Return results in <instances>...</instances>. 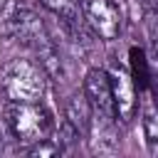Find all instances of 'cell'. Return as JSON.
<instances>
[{
	"instance_id": "obj_1",
	"label": "cell",
	"mask_w": 158,
	"mask_h": 158,
	"mask_svg": "<svg viewBox=\"0 0 158 158\" xmlns=\"http://www.w3.org/2000/svg\"><path fill=\"white\" fill-rule=\"evenodd\" d=\"M47 72L30 59H12L2 67L0 86L7 101H42L47 91Z\"/></svg>"
},
{
	"instance_id": "obj_2",
	"label": "cell",
	"mask_w": 158,
	"mask_h": 158,
	"mask_svg": "<svg viewBox=\"0 0 158 158\" xmlns=\"http://www.w3.org/2000/svg\"><path fill=\"white\" fill-rule=\"evenodd\" d=\"M7 126L22 146H32L44 141L54 131L52 114L42 106V101H7Z\"/></svg>"
},
{
	"instance_id": "obj_3",
	"label": "cell",
	"mask_w": 158,
	"mask_h": 158,
	"mask_svg": "<svg viewBox=\"0 0 158 158\" xmlns=\"http://www.w3.org/2000/svg\"><path fill=\"white\" fill-rule=\"evenodd\" d=\"M79 10L91 32L106 42L116 40L123 30V15L114 0H79Z\"/></svg>"
},
{
	"instance_id": "obj_4",
	"label": "cell",
	"mask_w": 158,
	"mask_h": 158,
	"mask_svg": "<svg viewBox=\"0 0 158 158\" xmlns=\"http://www.w3.org/2000/svg\"><path fill=\"white\" fill-rule=\"evenodd\" d=\"M84 96L94 111V116L116 121V106H114V94H111V79L109 72L101 67H94L84 74Z\"/></svg>"
},
{
	"instance_id": "obj_5",
	"label": "cell",
	"mask_w": 158,
	"mask_h": 158,
	"mask_svg": "<svg viewBox=\"0 0 158 158\" xmlns=\"http://www.w3.org/2000/svg\"><path fill=\"white\" fill-rule=\"evenodd\" d=\"M109 79H111V94H114V106H116V118L128 123L133 121L136 116V109H138V89H136V81L131 77L128 69L118 67V64H111L109 69Z\"/></svg>"
},
{
	"instance_id": "obj_6",
	"label": "cell",
	"mask_w": 158,
	"mask_h": 158,
	"mask_svg": "<svg viewBox=\"0 0 158 158\" xmlns=\"http://www.w3.org/2000/svg\"><path fill=\"white\" fill-rule=\"evenodd\" d=\"M7 27H10V35L35 49H40L42 44L49 42L47 32H44V25L40 20V15L32 10V7H17L12 12V17L7 20Z\"/></svg>"
},
{
	"instance_id": "obj_7",
	"label": "cell",
	"mask_w": 158,
	"mask_h": 158,
	"mask_svg": "<svg viewBox=\"0 0 158 158\" xmlns=\"http://www.w3.org/2000/svg\"><path fill=\"white\" fill-rule=\"evenodd\" d=\"M91 118H94V111H91L84 91H74L64 104V121L69 126H74L79 131V136H86L89 126H91Z\"/></svg>"
},
{
	"instance_id": "obj_8",
	"label": "cell",
	"mask_w": 158,
	"mask_h": 158,
	"mask_svg": "<svg viewBox=\"0 0 158 158\" xmlns=\"http://www.w3.org/2000/svg\"><path fill=\"white\" fill-rule=\"evenodd\" d=\"M141 126L146 136V146L153 156H158V101L148 96L141 106Z\"/></svg>"
},
{
	"instance_id": "obj_9",
	"label": "cell",
	"mask_w": 158,
	"mask_h": 158,
	"mask_svg": "<svg viewBox=\"0 0 158 158\" xmlns=\"http://www.w3.org/2000/svg\"><path fill=\"white\" fill-rule=\"evenodd\" d=\"M49 12H54L67 27H72L74 32L81 27L84 17H81V10H79V0H40Z\"/></svg>"
},
{
	"instance_id": "obj_10",
	"label": "cell",
	"mask_w": 158,
	"mask_h": 158,
	"mask_svg": "<svg viewBox=\"0 0 158 158\" xmlns=\"http://www.w3.org/2000/svg\"><path fill=\"white\" fill-rule=\"evenodd\" d=\"M131 59H133V72H131V77H133V81L138 84V86H148V79H151V72H148V59L143 57V52L141 49H131Z\"/></svg>"
},
{
	"instance_id": "obj_11",
	"label": "cell",
	"mask_w": 158,
	"mask_h": 158,
	"mask_svg": "<svg viewBox=\"0 0 158 158\" xmlns=\"http://www.w3.org/2000/svg\"><path fill=\"white\" fill-rule=\"evenodd\" d=\"M148 62L158 69V35L151 37V49H148Z\"/></svg>"
},
{
	"instance_id": "obj_12",
	"label": "cell",
	"mask_w": 158,
	"mask_h": 158,
	"mask_svg": "<svg viewBox=\"0 0 158 158\" xmlns=\"http://www.w3.org/2000/svg\"><path fill=\"white\" fill-rule=\"evenodd\" d=\"M5 5H7V0H0V15H2V10H5Z\"/></svg>"
}]
</instances>
